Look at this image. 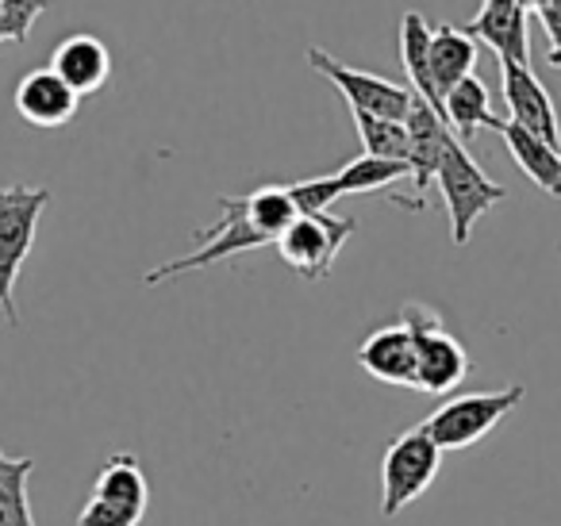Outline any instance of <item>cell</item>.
Segmentation results:
<instances>
[{"mask_svg":"<svg viewBox=\"0 0 561 526\" xmlns=\"http://www.w3.org/2000/svg\"><path fill=\"white\" fill-rule=\"evenodd\" d=\"M50 204V188L9 185L0 188V311L12 327H20L16 311V281L32 254L39 219Z\"/></svg>","mask_w":561,"mask_h":526,"instance_id":"obj_1","label":"cell"},{"mask_svg":"<svg viewBox=\"0 0 561 526\" xmlns=\"http://www.w3.org/2000/svg\"><path fill=\"white\" fill-rule=\"evenodd\" d=\"M527 388L523 385H507L500 392H466V396H450L443 408H435L427 419L420 423V431L435 442L438 449H466L477 446L484 434L496 423H504L515 408L523 403Z\"/></svg>","mask_w":561,"mask_h":526,"instance_id":"obj_2","label":"cell"},{"mask_svg":"<svg viewBox=\"0 0 561 526\" xmlns=\"http://www.w3.org/2000/svg\"><path fill=\"white\" fill-rule=\"evenodd\" d=\"M400 323H404L415 339V392L450 396L469 373L466 346L446 331L438 311L423 308V304H408V308L400 311Z\"/></svg>","mask_w":561,"mask_h":526,"instance_id":"obj_3","label":"cell"},{"mask_svg":"<svg viewBox=\"0 0 561 526\" xmlns=\"http://www.w3.org/2000/svg\"><path fill=\"white\" fill-rule=\"evenodd\" d=\"M435 185L446 201V211H450L454 247H466L477 219H481L484 211L496 208V204L507 201V188L496 185L492 178H484V170L477 165V158L469 155L461 142H454V147L446 150L443 165H438Z\"/></svg>","mask_w":561,"mask_h":526,"instance_id":"obj_4","label":"cell"},{"mask_svg":"<svg viewBox=\"0 0 561 526\" xmlns=\"http://www.w3.org/2000/svg\"><path fill=\"white\" fill-rule=\"evenodd\" d=\"M219 224L216 227H204L196 231V250L185 258H173V262L158 265L142 277V285H165V281L181 277V273H193V270H208L216 262H227L234 254H247V250H257V247H273L265 235H257L247 219V208H242V196H219Z\"/></svg>","mask_w":561,"mask_h":526,"instance_id":"obj_5","label":"cell"},{"mask_svg":"<svg viewBox=\"0 0 561 526\" xmlns=\"http://www.w3.org/2000/svg\"><path fill=\"white\" fill-rule=\"evenodd\" d=\"M438 465H443V449L420 426L397 434L381 461V518L400 515L408 503L420 500L438 477Z\"/></svg>","mask_w":561,"mask_h":526,"instance_id":"obj_6","label":"cell"},{"mask_svg":"<svg viewBox=\"0 0 561 526\" xmlns=\"http://www.w3.org/2000/svg\"><path fill=\"white\" fill-rule=\"evenodd\" d=\"M305 58L320 78H328L331 85L346 96L351 112H366V116H381V119H400V124H404L408 112H412V104H415L412 89L397 85V81H389V78H377V73L354 70V66L339 62V58L323 47H308Z\"/></svg>","mask_w":561,"mask_h":526,"instance_id":"obj_7","label":"cell"},{"mask_svg":"<svg viewBox=\"0 0 561 526\" xmlns=\"http://www.w3.org/2000/svg\"><path fill=\"white\" fill-rule=\"evenodd\" d=\"M358 231L354 219H335V216H297L280 239L273 242L280 254V262L293 265L305 281H323L335 265L339 250L346 247V239Z\"/></svg>","mask_w":561,"mask_h":526,"instance_id":"obj_8","label":"cell"},{"mask_svg":"<svg viewBox=\"0 0 561 526\" xmlns=\"http://www.w3.org/2000/svg\"><path fill=\"white\" fill-rule=\"evenodd\" d=\"M500 85H504V101H507V112H512L507 124L538 135V139L550 142V147H561L558 108H553V101H550V93H546L542 81L530 73V66L500 62Z\"/></svg>","mask_w":561,"mask_h":526,"instance_id":"obj_9","label":"cell"},{"mask_svg":"<svg viewBox=\"0 0 561 526\" xmlns=\"http://www.w3.org/2000/svg\"><path fill=\"white\" fill-rule=\"evenodd\" d=\"M461 32L469 39H481L492 47L500 62L530 66V39H527V9L519 0H484V9L469 20Z\"/></svg>","mask_w":561,"mask_h":526,"instance_id":"obj_10","label":"cell"},{"mask_svg":"<svg viewBox=\"0 0 561 526\" xmlns=\"http://www.w3.org/2000/svg\"><path fill=\"white\" fill-rule=\"evenodd\" d=\"M404 127H408V142H412L408 170H412L415 193L423 196L431 188V181L438 178V165H443L446 150H450L458 139H454V132L446 127V119L438 116V112L431 108L427 101H420V96H415V104H412V112H408Z\"/></svg>","mask_w":561,"mask_h":526,"instance_id":"obj_11","label":"cell"},{"mask_svg":"<svg viewBox=\"0 0 561 526\" xmlns=\"http://www.w3.org/2000/svg\"><path fill=\"white\" fill-rule=\"evenodd\" d=\"M358 365L381 385L415 388V339L404 323L377 327L358 346Z\"/></svg>","mask_w":561,"mask_h":526,"instance_id":"obj_12","label":"cell"},{"mask_svg":"<svg viewBox=\"0 0 561 526\" xmlns=\"http://www.w3.org/2000/svg\"><path fill=\"white\" fill-rule=\"evenodd\" d=\"M81 96L58 78L55 70H32L24 81L16 85V112L27 119L32 127H62L78 116Z\"/></svg>","mask_w":561,"mask_h":526,"instance_id":"obj_13","label":"cell"},{"mask_svg":"<svg viewBox=\"0 0 561 526\" xmlns=\"http://www.w3.org/2000/svg\"><path fill=\"white\" fill-rule=\"evenodd\" d=\"M50 70H55L78 96H89V93H96V89L108 85L112 55L96 35L81 32V35H70V39L58 43L55 55H50Z\"/></svg>","mask_w":561,"mask_h":526,"instance_id":"obj_14","label":"cell"},{"mask_svg":"<svg viewBox=\"0 0 561 526\" xmlns=\"http://www.w3.org/2000/svg\"><path fill=\"white\" fill-rule=\"evenodd\" d=\"M443 119L458 142L461 139L469 142L481 127L504 132V124H507V119H500L496 112H492V93L477 73H469L466 81H458V85L443 96Z\"/></svg>","mask_w":561,"mask_h":526,"instance_id":"obj_15","label":"cell"},{"mask_svg":"<svg viewBox=\"0 0 561 526\" xmlns=\"http://www.w3.org/2000/svg\"><path fill=\"white\" fill-rule=\"evenodd\" d=\"M473 66H477V43L454 24L435 27V43H431V89H435L438 116H443V96L458 81H466L473 73Z\"/></svg>","mask_w":561,"mask_h":526,"instance_id":"obj_16","label":"cell"},{"mask_svg":"<svg viewBox=\"0 0 561 526\" xmlns=\"http://www.w3.org/2000/svg\"><path fill=\"white\" fill-rule=\"evenodd\" d=\"M500 139H504L512 162L527 173V181H535L546 196L561 201V147H550V142H542L538 135L523 132L515 124H504Z\"/></svg>","mask_w":561,"mask_h":526,"instance_id":"obj_17","label":"cell"},{"mask_svg":"<svg viewBox=\"0 0 561 526\" xmlns=\"http://www.w3.org/2000/svg\"><path fill=\"white\" fill-rule=\"evenodd\" d=\"M93 495L104 503H116V507H127V511H139L147 515V503H150V488H147V477H142V465L135 454H116L101 465L96 472V484H93Z\"/></svg>","mask_w":561,"mask_h":526,"instance_id":"obj_18","label":"cell"},{"mask_svg":"<svg viewBox=\"0 0 561 526\" xmlns=\"http://www.w3.org/2000/svg\"><path fill=\"white\" fill-rule=\"evenodd\" d=\"M431 43H435V32L423 20V12H404V20H400V58H404V70L415 85V96L438 112L435 89H431Z\"/></svg>","mask_w":561,"mask_h":526,"instance_id":"obj_19","label":"cell"},{"mask_svg":"<svg viewBox=\"0 0 561 526\" xmlns=\"http://www.w3.org/2000/svg\"><path fill=\"white\" fill-rule=\"evenodd\" d=\"M35 472V457H9L0 449V526H35L27 480Z\"/></svg>","mask_w":561,"mask_h":526,"instance_id":"obj_20","label":"cell"},{"mask_svg":"<svg viewBox=\"0 0 561 526\" xmlns=\"http://www.w3.org/2000/svg\"><path fill=\"white\" fill-rule=\"evenodd\" d=\"M242 208H247V219L257 235H265L270 242L280 239V231L300 216L297 204H293L289 185H262L254 193L242 196Z\"/></svg>","mask_w":561,"mask_h":526,"instance_id":"obj_21","label":"cell"},{"mask_svg":"<svg viewBox=\"0 0 561 526\" xmlns=\"http://www.w3.org/2000/svg\"><path fill=\"white\" fill-rule=\"evenodd\" d=\"M354 127H358L362 150H366L369 158L408 165L412 142H408V127L400 124V119H381V116H366V112H354Z\"/></svg>","mask_w":561,"mask_h":526,"instance_id":"obj_22","label":"cell"},{"mask_svg":"<svg viewBox=\"0 0 561 526\" xmlns=\"http://www.w3.org/2000/svg\"><path fill=\"white\" fill-rule=\"evenodd\" d=\"M335 178H339L343 196H362V193H381V188H392L397 181L412 178V170H408L404 162H381V158L362 155V158H354V162H346Z\"/></svg>","mask_w":561,"mask_h":526,"instance_id":"obj_23","label":"cell"},{"mask_svg":"<svg viewBox=\"0 0 561 526\" xmlns=\"http://www.w3.org/2000/svg\"><path fill=\"white\" fill-rule=\"evenodd\" d=\"M50 0H0V43L24 47L27 35H32V24Z\"/></svg>","mask_w":561,"mask_h":526,"instance_id":"obj_24","label":"cell"},{"mask_svg":"<svg viewBox=\"0 0 561 526\" xmlns=\"http://www.w3.org/2000/svg\"><path fill=\"white\" fill-rule=\"evenodd\" d=\"M293 204H297L300 216H328V208L335 201H343V188H339V178H312V181H297L289 185Z\"/></svg>","mask_w":561,"mask_h":526,"instance_id":"obj_25","label":"cell"},{"mask_svg":"<svg viewBox=\"0 0 561 526\" xmlns=\"http://www.w3.org/2000/svg\"><path fill=\"white\" fill-rule=\"evenodd\" d=\"M139 523H142L139 511L116 507V503H104L96 495H89V503L78 515V526H139Z\"/></svg>","mask_w":561,"mask_h":526,"instance_id":"obj_26","label":"cell"},{"mask_svg":"<svg viewBox=\"0 0 561 526\" xmlns=\"http://www.w3.org/2000/svg\"><path fill=\"white\" fill-rule=\"evenodd\" d=\"M535 16L542 24V32L550 35V47H561V0H546Z\"/></svg>","mask_w":561,"mask_h":526,"instance_id":"obj_27","label":"cell"},{"mask_svg":"<svg viewBox=\"0 0 561 526\" xmlns=\"http://www.w3.org/2000/svg\"><path fill=\"white\" fill-rule=\"evenodd\" d=\"M546 62H550L553 70H561V47H550V55H546Z\"/></svg>","mask_w":561,"mask_h":526,"instance_id":"obj_28","label":"cell"},{"mask_svg":"<svg viewBox=\"0 0 561 526\" xmlns=\"http://www.w3.org/2000/svg\"><path fill=\"white\" fill-rule=\"evenodd\" d=\"M519 4H523V9H527V12H538V9H542V4H546V0H519Z\"/></svg>","mask_w":561,"mask_h":526,"instance_id":"obj_29","label":"cell"}]
</instances>
